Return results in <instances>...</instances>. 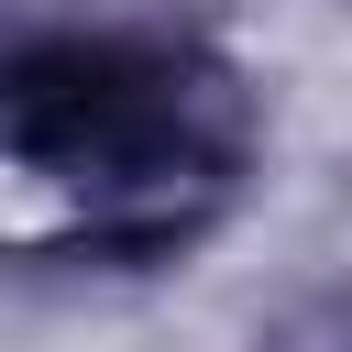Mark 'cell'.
I'll return each mask as SVG.
<instances>
[{
    "instance_id": "cell-1",
    "label": "cell",
    "mask_w": 352,
    "mask_h": 352,
    "mask_svg": "<svg viewBox=\"0 0 352 352\" xmlns=\"http://www.w3.org/2000/svg\"><path fill=\"white\" fill-rule=\"evenodd\" d=\"M0 132L55 165V176H99V187H143L165 165H209L198 143V66L176 44H132V33H44L0 66Z\"/></svg>"
}]
</instances>
